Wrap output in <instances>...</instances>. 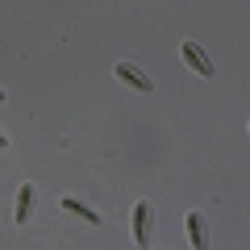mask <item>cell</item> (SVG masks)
Instances as JSON below:
<instances>
[{
	"instance_id": "52a82bcc",
	"label": "cell",
	"mask_w": 250,
	"mask_h": 250,
	"mask_svg": "<svg viewBox=\"0 0 250 250\" xmlns=\"http://www.w3.org/2000/svg\"><path fill=\"white\" fill-rule=\"evenodd\" d=\"M0 150H9V134L4 129H0Z\"/></svg>"
},
{
	"instance_id": "3957f363",
	"label": "cell",
	"mask_w": 250,
	"mask_h": 250,
	"mask_svg": "<svg viewBox=\"0 0 250 250\" xmlns=\"http://www.w3.org/2000/svg\"><path fill=\"white\" fill-rule=\"evenodd\" d=\"M117 80L129 83V88H138V92H154V80L142 71V67H134V62H117Z\"/></svg>"
},
{
	"instance_id": "7a4b0ae2",
	"label": "cell",
	"mask_w": 250,
	"mask_h": 250,
	"mask_svg": "<svg viewBox=\"0 0 250 250\" xmlns=\"http://www.w3.org/2000/svg\"><path fill=\"white\" fill-rule=\"evenodd\" d=\"M179 54H184V62H188V67H192V71H200V75H205V80H213V75H217L213 59H208V54L200 50V42H184V46H179Z\"/></svg>"
},
{
	"instance_id": "6da1fadb",
	"label": "cell",
	"mask_w": 250,
	"mask_h": 250,
	"mask_svg": "<svg viewBox=\"0 0 250 250\" xmlns=\"http://www.w3.org/2000/svg\"><path fill=\"white\" fill-rule=\"evenodd\" d=\"M129 221H134V225H129L134 246H150V233H154V205H150V200H138Z\"/></svg>"
},
{
	"instance_id": "5b68a950",
	"label": "cell",
	"mask_w": 250,
	"mask_h": 250,
	"mask_svg": "<svg viewBox=\"0 0 250 250\" xmlns=\"http://www.w3.org/2000/svg\"><path fill=\"white\" fill-rule=\"evenodd\" d=\"M188 242H192V250H208V229H205V217L200 213H188Z\"/></svg>"
},
{
	"instance_id": "ba28073f",
	"label": "cell",
	"mask_w": 250,
	"mask_h": 250,
	"mask_svg": "<svg viewBox=\"0 0 250 250\" xmlns=\"http://www.w3.org/2000/svg\"><path fill=\"white\" fill-rule=\"evenodd\" d=\"M0 100H4V88H0Z\"/></svg>"
},
{
	"instance_id": "277c9868",
	"label": "cell",
	"mask_w": 250,
	"mask_h": 250,
	"mask_svg": "<svg viewBox=\"0 0 250 250\" xmlns=\"http://www.w3.org/2000/svg\"><path fill=\"white\" fill-rule=\"evenodd\" d=\"M34 205H38V188H34V184H21V188H17V225H29Z\"/></svg>"
},
{
	"instance_id": "8992f818",
	"label": "cell",
	"mask_w": 250,
	"mask_h": 250,
	"mask_svg": "<svg viewBox=\"0 0 250 250\" xmlns=\"http://www.w3.org/2000/svg\"><path fill=\"white\" fill-rule=\"evenodd\" d=\"M62 208H67V213H75V217H83L88 225H100V213H96V208H88L83 200H75V196H62Z\"/></svg>"
}]
</instances>
